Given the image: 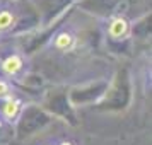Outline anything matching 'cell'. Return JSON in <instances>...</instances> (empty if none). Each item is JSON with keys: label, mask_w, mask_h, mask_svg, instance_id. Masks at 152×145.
Returning a JSON list of instances; mask_svg holds the SVG:
<instances>
[{"label": "cell", "mask_w": 152, "mask_h": 145, "mask_svg": "<svg viewBox=\"0 0 152 145\" xmlns=\"http://www.w3.org/2000/svg\"><path fill=\"white\" fill-rule=\"evenodd\" d=\"M62 145H72V144H62Z\"/></svg>", "instance_id": "52a82bcc"}, {"label": "cell", "mask_w": 152, "mask_h": 145, "mask_svg": "<svg viewBox=\"0 0 152 145\" xmlns=\"http://www.w3.org/2000/svg\"><path fill=\"white\" fill-rule=\"evenodd\" d=\"M126 31H128V24H126L125 19H115V21L110 24V34L113 36V38H116V39L123 38V36L126 34Z\"/></svg>", "instance_id": "7a4b0ae2"}, {"label": "cell", "mask_w": 152, "mask_h": 145, "mask_svg": "<svg viewBox=\"0 0 152 145\" xmlns=\"http://www.w3.org/2000/svg\"><path fill=\"white\" fill-rule=\"evenodd\" d=\"M7 92H9V87H7V84H5V82H2V80H0V97H2V96H5Z\"/></svg>", "instance_id": "8992f818"}, {"label": "cell", "mask_w": 152, "mask_h": 145, "mask_svg": "<svg viewBox=\"0 0 152 145\" xmlns=\"http://www.w3.org/2000/svg\"><path fill=\"white\" fill-rule=\"evenodd\" d=\"M17 111H19V101H7V103L4 104V114L7 118H14L17 114Z\"/></svg>", "instance_id": "277c9868"}, {"label": "cell", "mask_w": 152, "mask_h": 145, "mask_svg": "<svg viewBox=\"0 0 152 145\" xmlns=\"http://www.w3.org/2000/svg\"><path fill=\"white\" fill-rule=\"evenodd\" d=\"M72 43H74V38H72L70 34H60L58 38H56L55 46L58 50H69L70 46H72Z\"/></svg>", "instance_id": "3957f363"}, {"label": "cell", "mask_w": 152, "mask_h": 145, "mask_svg": "<svg viewBox=\"0 0 152 145\" xmlns=\"http://www.w3.org/2000/svg\"><path fill=\"white\" fill-rule=\"evenodd\" d=\"M2 68H4V72L9 74V75H15V74L22 68V60L19 58V56H15V55L9 56L7 60L2 63Z\"/></svg>", "instance_id": "6da1fadb"}, {"label": "cell", "mask_w": 152, "mask_h": 145, "mask_svg": "<svg viewBox=\"0 0 152 145\" xmlns=\"http://www.w3.org/2000/svg\"><path fill=\"white\" fill-rule=\"evenodd\" d=\"M12 22H14V15L10 14L9 10L0 12V31L10 28V26H12Z\"/></svg>", "instance_id": "5b68a950"}]
</instances>
